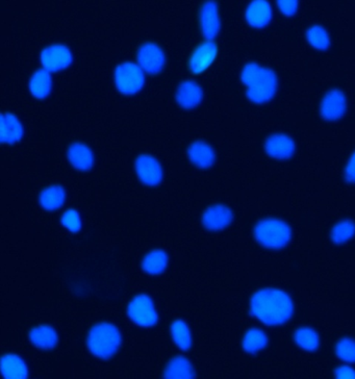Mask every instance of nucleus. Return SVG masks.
Here are the masks:
<instances>
[{
    "mask_svg": "<svg viewBox=\"0 0 355 379\" xmlns=\"http://www.w3.org/2000/svg\"><path fill=\"white\" fill-rule=\"evenodd\" d=\"M250 312L267 325H281L293 316L294 303L292 298L279 288H262L251 298Z\"/></svg>",
    "mask_w": 355,
    "mask_h": 379,
    "instance_id": "1",
    "label": "nucleus"
},
{
    "mask_svg": "<svg viewBox=\"0 0 355 379\" xmlns=\"http://www.w3.org/2000/svg\"><path fill=\"white\" fill-rule=\"evenodd\" d=\"M241 81L246 86L249 100L257 105L270 101L279 89V78L275 72L257 63L244 66Z\"/></svg>",
    "mask_w": 355,
    "mask_h": 379,
    "instance_id": "2",
    "label": "nucleus"
},
{
    "mask_svg": "<svg viewBox=\"0 0 355 379\" xmlns=\"http://www.w3.org/2000/svg\"><path fill=\"white\" fill-rule=\"evenodd\" d=\"M120 345L121 334L114 324H96L88 334V349L96 358L109 360L117 354Z\"/></svg>",
    "mask_w": 355,
    "mask_h": 379,
    "instance_id": "3",
    "label": "nucleus"
},
{
    "mask_svg": "<svg viewBox=\"0 0 355 379\" xmlns=\"http://www.w3.org/2000/svg\"><path fill=\"white\" fill-rule=\"evenodd\" d=\"M253 233L255 240L268 249L284 248L288 245L292 237L290 226L277 218H267L257 222Z\"/></svg>",
    "mask_w": 355,
    "mask_h": 379,
    "instance_id": "4",
    "label": "nucleus"
},
{
    "mask_svg": "<svg viewBox=\"0 0 355 379\" xmlns=\"http://www.w3.org/2000/svg\"><path fill=\"white\" fill-rule=\"evenodd\" d=\"M115 86L123 95H136L144 87V70L139 64L124 62L119 64L114 72Z\"/></svg>",
    "mask_w": 355,
    "mask_h": 379,
    "instance_id": "5",
    "label": "nucleus"
},
{
    "mask_svg": "<svg viewBox=\"0 0 355 379\" xmlns=\"http://www.w3.org/2000/svg\"><path fill=\"white\" fill-rule=\"evenodd\" d=\"M127 315L132 322L141 327H151L158 321L154 304L151 298L145 294L138 295L132 298L127 306Z\"/></svg>",
    "mask_w": 355,
    "mask_h": 379,
    "instance_id": "6",
    "label": "nucleus"
},
{
    "mask_svg": "<svg viewBox=\"0 0 355 379\" xmlns=\"http://www.w3.org/2000/svg\"><path fill=\"white\" fill-rule=\"evenodd\" d=\"M136 59L140 67L149 74L156 76L162 72L166 65L167 57L164 50L156 43H145L139 48Z\"/></svg>",
    "mask_w": 355,
    "mask_h": 379,
    "instance_id": "7",
    "label": "nucleus"
},
{
    "mask_svg": "<svg viewBox=\"0 0 355 379\" xmlns=\"http://www.w3.org/2000/svg\"><path fill=\"white\" fill-rule=\"evenodd\" d=\"M74 61L71 50L64 44H52L41 52V64L44 69L52 72L67 69Z\"/></svg>",
    "mask_w": 355,
    "mask_h": 379,
    "instance_id": "8",
    "label": "nucleus"
},
{
    "mask_svg": "<svg viewBox=\"0 0 355 379\" xmlns=\"http://www.w3.org/2000/svg\"><path fill=\"white\" fill-rule=\"evenodd\" d=\"M134 170L139 180L145 186L156 187L162 182V165L150 154H141L136 158Z\"/></svg>",
    "mask_w": 355,
    "mask_h": 379,
    "instance_id": "9",
    "label": "nucleus"
},
{
    "mask_svg": "<svg viewBox=\"0 0 355 379\" xmlns=\"http://www.w3.org/2000/svg\"><path fill=\"white\" fill-rule=\"evenodd\" d=\"M199 25L202 36L213 41L221 30L219 8L215 0H206L199 11Z\"/></svg>",
    "mask_w": 355,
    "mask_h": 379,
    "instance_id": "10",
    "label": "nucleus"
},
{
    "mask_svg": "<svg viewBox=\"0 0 355 379\" xmlns=\"http://www.w3.org/2000/svg\"><path fill=\"white\" fill-rule=\"evenodd\" d=\"M347 111V98L337 89L330 90L320 103V115L326 121L339 120Z\"/></svg>",
    "mask_w": 355,
    "mask_h": 379,
    "instance_id": "11",
    "label": "nucleus"
},
{
    "mask_svg": "<svg viewBox=\"0 0 355 379\" xmlns=\"http://www.w3.org/2000/svg\"><path fill=\"white\" fill-rule=\"evenodd\" d=\"M218 54V47L213 41L202 42L194 50L189 59V69L193 74H200L209 69Z\"/></svg>",
    "mask_w": 355,
    "mask_h": 379,
    "instance_id": "12",
    "label": "nucleus"
},
{
    "mask_svg": "<svg viewBox=\"0 0 355 379\" xmlns=\"http://www.w3.org/2000/svg\"><path fill=\"white\" fill-rule=\"evenodd\" d=\"M264 151L271 158L286 161L294 156L296 143L288 134H275L267 139Z\"/></svg>",
    "mask_w": 355,
    "mask_h": 379,
    "instance_id": "13",
    "label": "nucleus"
},
{
    "mask_svg": "<svg viewBox=\"0 0 355 379\" xmlns=\"http://www.w3.org/2000/svg\"><path fill=\"white\" fill-rule=\"evenodd\" d=\"M233 220V214L228 206L215 204L209 206L202 215V226L207 231H220L228 228Z\"/></svg>",
    "mask_w": 355,
    "mask_h": 379,
    "instance_id": "14",
    "label": "nucleus"
},
{
    "mask_svg": "<svg viewBox=\"0 0 355 379\" xmlns=\"http://www.w3.org/2000/svg\"><path fill=\"white\" fill-rule=\"evenodd\" d=\"M202 98H204V91L196 81H182L176 89L175 100L182 109H195L202 103Z\"/></svg>",
    "mask_w": 355,
    "mask_h": 379,
    "instance_id": "15",
    "label": "nucleus"
},
{
    "mask_svg": "<svg viewBox=\"0 0 355 379\" xmlns=\"http://www.w3.org/2000/svg\"><path fill=\"white\" fill-rule=\"evenodd\" d=\"M272 16V8L268 0H252L245 12L247 23L255 28H262L268 25Z\"/></svg>",
    "mask_w": 355,
    "mask_h": 379,
    "instance_id": "16",
    "label": "nucleus"
},
{
    "mask_svg": "<svg viewBox=\"0 0 355 379\" xmlns=\"http://www.w3.org/2000/svg\"><path fill=\"white\" fill-rule=\"evenodd\" d=\"M187 158L194 166L198 168H211L216 161L213 147L204 141H195L187 148Z\"/></svg>",
    "mask_w": 355,
    "mask_h": 379,
    "instance_id": "17",
    "label": "nucleus"
},
{
    "mask_svg": "<svg viewBox=\"0 0 355 379\" xmlns=\"http://www.w3.org/2000/svg\"><path fill=\"white\" fill-rule=\"evenodd\" d=\"M70 164L78 171H89L94 166V153L85 143L75 142L67 151Z\"/></svg>",
    "mask_w": 355,
    "mask_h": 379,
    "instance_id": "18",
    "label": "nucleus"
},
{
    "mask_svg": "<svg viewBox=\"0 0 355 379\" xmlns=\"http://www.w3.org/2000/svg\"><path fill=\"white\" fill-rule=\"evenodd\" d=\"M24 136V127L15 115H1V142L12 145L19 142Z\"/></svg>",
    "mask_w": 355,
    "mask_h": 379,
    "instance_id": "19",
    "label": "nucleus"
},
{
    "mask_svg": "<svg viewBox=\"0 0 355 379\" xmlns=\"http://www.w3.org/2000/svg\"><path fill=\"white\" fill-rule=\"evenodd\" d=\"M30 341L39 349L50 350L56 347L59 337L54 327L44 324L37 325L30 330Z\"/></svg>",
    "mask_w": 355,
    "mask_h": 379,
    "instance_id": "20",
    "label": "nucleus"
},
{
    "mask_svg": "<svg viewBox=\"0 0 355 379\" xmlns=\"http://www.w3.org/2000/svg\"><path fill=\"white\" fill-rule=\"evenodd\" d=\"M168 255L162 249H154L145 255L143 259L142 267L143 271L149 275H160L166 270L168 266Z\"/></svg>",
    "mask_w": 355,
    "mask_h": 379,
    "instance_id": "21",
    "label": "nucleus"
},
{
    "mask_svg": "<svg viewBox=\"0 0 355 379\" xmlns=\"http://www.w3.org/2000/svg\"><path fill=\"white\" fill-rule=\"evenodd\" d=\"M30 90L37 99H45L52 90V78L50 72L45 69L37 70L30 79Z\"/></svg>",
    "mask_w": 355,
    "mask_h": 379,
    "instance_id": "22",
    "label": "nucleus"
},
{
    "mask_svg": "<svg viewBox=\"0 0 355 379\" xmlns=\"http://www.w3.org/2000/svg\"><path fill=\"white\" fill-rule=\"evenodd\" d=\"M65 200L66 191L63 187L57 185L44 189L39 196L40 206L46 211H56L62 208L65 204Z\"/></svg>",
    "mask_w": 355,
    "mask_h": 379,
    "instance_id": "23",
    "label": "nucleus"
},
{
    "mask_svg": "<svg viewBox=\"0 0 355 379\" xmlns=\"http://www.w3.org/2000/svg\"><path fill=\"white\" fill-rule=\"evenodd\" d=\"M164 378H194L195 370L191 361L185 356H176L167 363L165 368Z\"/></svg>",
    "mask_w": 355,
    "mask_h": 379,
    "instance_id": "24",
    "label": "nucleus"
},
{
    "mask_svg": "<svg viewBox=\"0 0 355 379\" xmlns=\"http://www.w3.org/2000/svg\"><path fill=\"white\" fill-rule=\"evenodd\" d=\"M1 373L6 378H25L28 367L19 356L6 354L1 360Z\"/></svg>",
    "mask_w": 355,
    "mask_h": 379,
    "instance_id": "25",
    "label": "nucleus"
},
{
    "mask_svg": "<svg viewBox=\"0 0 355 379\" xmlns=\"http://www.w3.org/2000/svg\"><path fill=\"white\" fill-rule=\"evenodd\" d=\"M267 344H268V337L259 328H251L245 334L243 348L248 354H257L266 347Z\"/></svg>",
    "mask_w": 355,
    "mask_h": 379,
    "instance_id": "26",
    "label": "nucleus"
},
{
    "mask_svg": "<svg viewBox=\"0 0 355 379\" xmlns=\"http://www.w3.org/2000/svg\"><path fill=\"white\" fill-rule=\"evenodd\" d=\"M171 336L180 349L187 351L192 346V336L189 326L182 320H175L171 324Z\"/></svg>",
    "mask_w": 355,
    "mask_h": 379,
    "instance_id": "27",
    "label": "nucleus"
},
{
    "mask_svg": "<svg viewBox=\"0 0 355 379\" xmlns=\"http://www.w3.org/2000/svg\"><path fill=\"white\" fill-rule=\"evenodd\" d=\"M294 341L301 349L315 351L320 346L318 334L310 327H301L294 334Z\"/></svg>",
    "mask_w": 355,
    "mask_h": 379,
    "instance_id": "28",
    "label": "nucleus"
},
{
    "mask_svg": "<svg viewBox=\"0 0 355 379\" xmlns=\"http://www.w3.org/2000/svg\"><path fill=\"white\" fill-rule=\"evenodd\" d=\"M306 40L312 47L318 50H326L330 46V36L327 30L321 25H313L306 30Z\"/></svg>",
    "mask_w": 355,
    "mask_h": 379,
    "instance_id": "29",
    "label": "nucleus"
},
{
    "mask_svg": "<svg viewBox=\"0 0 355 379\" xmlns=\"http://www.w3.org/2000/svg\"><path fill=\"white\" fill-rule=\"evenodd\" d=\"M355 235V224L352 220H342L332 229V240L336 244H344Z\"/></svg>",
    "mask_w": 355,
    "mask_h": 379,
    "instance_id": "30",
    "label": "nucleus"
},
{
    "mask_svg": "<svg viewBox=\"0 0 355 379\" xmlns=\"http://www.w3.org/2000/svg\"><path fill=\"white\" fill-rule=\"evenodd\" d=\"M337 358L346 363H355V341L350 338L342 339L336 346Z\"/></svg>",
    "mask_w": 355,
    "mask_h": 379,
    "instance_id": "31",
    "label": "nucleus"
},
{
    "mask_svg": "<svg viewBox=\"0 0 355 379\" xmlns=\"http://www.w3.org/2000/svg\"><path fill=\"white\" fill-rule=\"evenodd\" d=\"M62 224L68 231H72V233H78L81 229V216L75 209H68L62 216Z\"/></svg>",
    "mask_w": 355,
    "mask_h": 379,
    "instance_id": "32",
    "label": "nucleus"
},
{
    "mask_svg": "<svg viewBox=\"0 0 355 379\" xmlns=\"http://www.w3.org/2000/svg\"><path fill=\"white\" fill-rule=\"evenodd\" d=\"M279 11L286 17H292L298 10L299 0H277Z\"/></svg>",
    "mask_w": 355,
    "mask_h": 379,
    "instance_id": "33",
    "label": "nucleus"
},
{
    "mask_svg": "<svg viewBox=\"0 0 355 379\" xmlns=\"http://www.w3.org/2000/svg\"><path fill=\"white\" fill-rule=\"evenodd\" d=\"M344 177L349 184H355V151L350 156L344 170Z\"/></svg>",
    "mask_w": 355,
    "mask_h": 379,
    "instance_id": "34",
    "label": "nucleus"
},
{
    "mask_svg": "<svg viewBox=\"0 0 355 379\" xmlns=\"http://www.w3.org/2000/svg\"><path fill=\"white\" fill-rule=\"evenodd\" d=\"M334 376L337 378H355V371L352 368L343 366L334 372Z\"/></svg>",
    "mask_w": 355,
    "mask_h": 379,
    "instance_id": "35",
    "label": "nucleus"
}]
</instances>
